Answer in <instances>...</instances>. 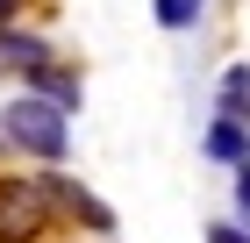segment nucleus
<instances>
[{
  "instance_id": "nucleus-5",
  "label": "nucleus",
  "mask_w": 250,
  "mask_h": 243,
  "mask_svg": "<svg viewBox=\"0 0 250 243\" xmlns=\"http://www.w3.org/2000/svg\"><path fill=\"white\" fill-rule=\"evenodd\" d=\"M157 22L165 29H193L200 22V0H157Z\"/></svg>"
},
{
  "instance_id": "nucleus-3",
  "label": "nucleus",
  "mask_w": 250,
  "mask_h": 243,
  "mask_svg": "<svg viewBox=\"0 0 250 243\" xmlns=\"http://www.w3.org/2000/svg\"><path fill=\"white\" fill-rule=\"evenodd\" d=\"M208 157H214V165H243V157H250V129L222 114V122L208 129Z\"/></svg>"
},
{
  "instance_id": "nucleus-8",
  "label": "nucleus",
  "mask_w": 250,
  "mask_h": 243,
  "mask_svg": "<svg viewBox=\"0 0 250 243\" xmlns=\"http://www.w3.org/2000/svg\"><path fill=\"white\" fill-rule=\"evenodd\" d=\"M7 15H15V0H0V22H7Z\"/></svg>"
},
{
  "instance_id": "nucleus-4",
  "label": "nucleus",
  "mask_w": 250,
  "mask_h": 243,
  "mask_svg": "<svg viewBox=\"0 0 250 243\" xmlns=\"http://www.w3.org/2000/svg\"><path fill=\"white\" fill-rule=\"evenodd\" d=\"M222 114H229V122H250V65H236V72L222 79Z\"/></svg>"
},
{
  "instance_id": "nucleus-2",
  "label": "nucleus",
  "mask_w": 250,
  "mask_h": 243,
  "mask_svg": "<svg viewBox=\"0 0 250 243\" xmlns=\"http://www.w3.org/2000/svg\"><path fill=\"white\" fill-rule=\"evenodd\" d=\"M50 229V200L36 179H7L0 186V243H36Z\"/></svg>"
},
{
  "instance_id": "nucleus-7",
  "label": "nucleus",
  "mask_w": 250,
  "mask_h": 243,
  "mask_svg": "<svg viewBox=\"0 0 250 243\" xmlns=\"http://www.w3.org/2000/svg\"><path fill=\"white\" fill-rule=\"evenodd\" d=\"M208 243H250L243 229H208Z\"/></svg>"
},
{
  "instance_id": "nucleus-9",
  "label": "nucleus",
  "mask_w": 250,
  "mask_h": 243,
  "mask_svg": "<svg viewBox=\"0 0 250 243\" xmlns=\"http://www.w3.org/2000/svg\"><path fill=\"white\" fill-rule=\"evenodd\" d=\"M0 143H7V136H0Z\"/></svg>"
},
{
  "instance_id": "nucleus-6",
  "label": "nucleus",
  "mask_w": 250,
  "mask_h": 243,
  "mask_svg": "<svg viewBox=\"0 0 250 243\" xmlns=\"http://www.w3.org/2000/svg\"><path fill=\"white\" fill-rule=\"evenodd\" d=\"M236 200H243V215H250V165L236 172Z\"/></svg>"
},
{
  "instance_id": "nucleus-1",
  "label": "nucleus",
  "mask_w": 250,
  "mask_h": 243,
  "mask_svg": "<svg viewBox=\"0 0 250 243\" xmlns=\"http://www.w3.org/2000/svg\"><path fill=\"white\" fill-rule=\"evenodd\" d=\"M0 136H7L15 150H29V157H50V165L72 150V129H64V114L50 108L43 93H21L15 108H0Z\"/></svg>"
}]
</instances>
